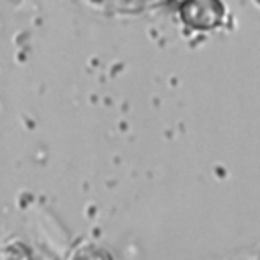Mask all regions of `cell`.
<instances>
[{"label": "cell", "mask_w": 260, "mask_h": 260, "mask_svg": "<svg viewBox=\"0 0 260 260\" xmlns=\"http://www.w3.org/2000/svg\"><path fill=\"white\" fill-rule=\"evenodd\" d=\"M183 14L191 24L209 28L215 26L221 18V4L217 0H189L183 8Z\"/></svg>", "instance_id": "obj_1"}]
</instances>
